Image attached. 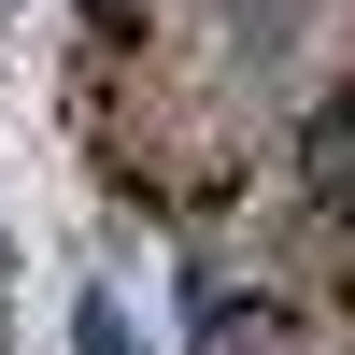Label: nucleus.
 Returning a JSON list of instances; mask_svg holds the SVG:
<instances>
[{"instance_id": "nucleus-1", "label": "nucleus", "mask_w": 355, "mask_h": 355, "mask_svg": "<svg viewBox=\"0 0 355 355\" xmlns=\"http://www.w3.org/2000/svg\"><path fill=\"white\" fill-rule=\"evenodd\" d=\"M71 355H128V313H114V299H85V313H71Z\"/></svg>"}]
</instances>
